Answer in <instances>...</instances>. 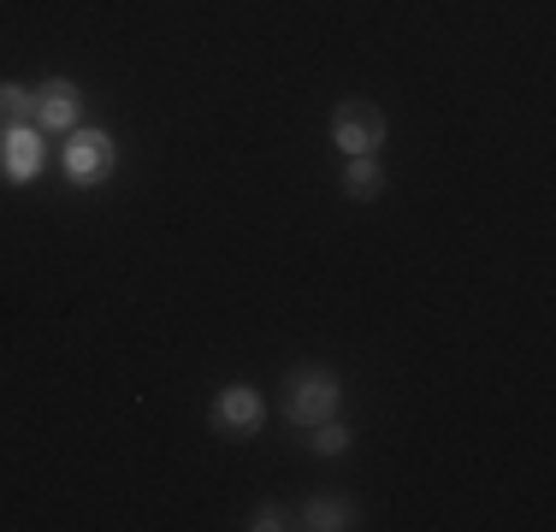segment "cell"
<instances>
[{"mask_svg": "<svg viewBox=\"0 0 556 532\" xmlns=\"http://www.w3.org/2000/svg\"><path fill=\"white\" fill-rule=\"evenodd\" d=\"M386 113L379 106H367V101H343L338 113H332V149L338 154H379L386 149Z\"/></svg>", "mask_w": 556, "mask_h": 532, "instance_id": "obj_1", "label": "cell"}, {"mask_svg": "<svg viewBox=\"0 0 556 532\" xmlns=\"http://www.w3.org/2000/svg\"><path fill=\"white\" fill-rule=\"evenodd\" d=\"M249 527H255V532H278V527H285V509H278V503H261Z\"/></svg>", "mask_w": 556, "mask_h": 532, "instance_id": "obj_11", "label": "cell"}, {"mask_svg": "<svg viewBox=\"0 0 556 532\" xmlns=\"http://www.w3.org/2000/svg\"><path fill=\"white\" fill-rule=\"evenodd\" d=\"M314 449H320V456H338V449H350V426H338V415L320 420V426H314Z\"/></svg>", "mask_w": 556, "mask_h": 532, "instance_id": "obj_10", "label": "cell"}, {"mask_svg": "<svg viewBox=\"0 0 556 532\" xmlns=\"http://www.w3.org/2000/svg\"><path fill=\"white\" fill-rule=\"evenodd\" d=\"M343 190H350L355 202H374V195L386 190V166H379V154H355L350 166H343Z\"/></svg>", "mask_w": 556, "mask_h": 532, "instance_id": "obj_7", "label": "cell"}, {"mask_svg": "<svg viewBox=\"0 0 556 532\" xmlns=\"http://www.w3.org/2000/svg\"><path fill=\"white\" fill-rule=\"evenodd\" d=\"M7 125H36V89L0 84V130Z\"/></svg>", "mask_w": 556, "mask_h": 532, "instance_id": "obj_8", "label": "cell"}, {"mask_svg": "<svg viewBox=\"0 0 556 532\" xmlns=\"http://www.w3.org/2000/svg\"><path fill=\"white\" fill-rule=\"evenodd\" d=\"M77 118H84V89L72 77H48L36 89V130H54V137H72Z\"/></svg>", "mask_w": 556, "mask_h": 532, "instance_id": "obj_4", "label": "cell"}, {"mask_svg": "<svg viewBox=\"0 0 556 532\" xmlns=\"http://www.w3.org/2000/svg\"><path fill=\"white\" fill-rule=\"evenodd\" d=\"M302 527H314V532H338V527H350V509L332 497H314L308 509H302Z\"/></svg>", "mask_w": 556, "mask_h": 532, "instance_id": "obj_9", "label": "cell"}, {"mask_svg": "<svg viewBox=\"0 0 556 532\" xmlns=\"http://www.w3.org/2000/svg\"><path fill=\"white\" fill-rule=\"evenodd\" d=\"M42 130L36 125H7L0 130V178L12 183H30L36 172H42Z\"/></svg>", "mask_w": 556, "mask_h": 532, "instance_id": "obj_6", "label": "cell"}, {"mask_svg": "<svg viewBox=\"0 0 556 532\" xmlns=\"http://www.w3.org/2000/svg\"><path fill=\"white\" fill-rule=\"evenodd\" d=\"M338 403H343V391H338L332 372H296V384H290V420H296V426L332 420Z\"/></svg>", "mask_w": 556, "mask_h": 532, "instance_id": "obj_5", "label": "cell"}, {"mask_svg": "<svg viewBox=\"0 0 556 532\" xmlns=\"http://www.w3.org/2000/svg\"><path fill=\"white\" fill-rule=\"evenodd\" d=\"M113 166H118V149L108 130H72V142H65V178L96 190V183L113 178Z\"/></svg>", "mask_w": 556, "mask_h": 532, "instance_id": "obj_2", "label": "cell"}, {"mask_svg": "<svg viewBox=\"0 0 556 532\" xmlns=\"http://www.w3.org/2000/svg\"><path fill=\"white\" fill-rule=\"evenodd\" d=\"M261 415H267V403H261V391H249V384H225L214 396V432L219 438H255L261 432Z\"/></svg>", "mask_w": 556, "mask_h": 532, "instance_id": "obj_3", "label": "cell"}]
</instances>
